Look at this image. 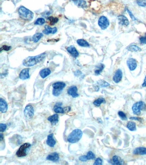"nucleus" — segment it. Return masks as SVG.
<instances>
[{
	"mask_svg": "<svg viewBox=\"0 0 146 165\" xmlns=\"http://www.w3.org/2000/svg\"><path fill=\"white\" fill-rule=\"evenodd\" d=\"M72 2L78 7L81 8L87 7V2L84 0H72Z\"/></svg>",
	"mask_w": 146,
	"mask_h": 165,
	"instance_id": "412c9836",
	"label": "nucleus"
},
{
	"mask_svg": "<svg viewBox=\"0 0 146 165\" xmlns=\"http://www.w3.org/2000/svg\"><path fill=\"white\" fill-rule=\"evenodd\" d=\"M118 114V115L120 117L121 120H127V118L126 114L124 112H123L120 111V112H119Z\"/></svg>",
	"mask_w": 146,
	"mask_h": 165,
	"instance_id": "c9c22d12",
	"label": "nucleus"
},
{
	"mask_svg": "<svg viewBox=\"0 0 146 165\" xmlns=\"http://www.w3.org/2000/svg\"><path fill=\"white\" fill-rule=\"evenodd\" d=\"M111 164L113 165H120L123 164V159L117 156H114L111 160Z\"/></svg>",
	"mask_w": 146,
	"mask_h": 165,
	"instance_id": "6ab92c4d",
	"label": "nucleus"
},
{
	"mask_svg": "<svg viewBox=\"0 0 146 165\" xmlns=\"http://www.w3.org/2000/svg\"><path fill=\"white\" fill-rule=\"evenodd\" d=\"M66 86L65 83L62 82H58L52 84L53 88L52 93L55 96H58L61 94L63 88Z\"/></svg>",
	"mask_w": 146,
	"mask_h": 165,
	"instance_id": "39448f33",
	"label": "nucleus"
},
{
	"mask_svg": "<svg viewBox=\"0 0 146 165\" xmlns=\"http://www.w3.org/2000/svg\"><path fill=\"white\" fill-rule=\"evenodd\" d=\"M29 68H24L21 72L19 78L22 80H26L30 78Z\"/></svg>",
	"mask_w": 146,
	"mask_h": 165,
	"instance_id": "9b49d317",
	"label": "nucleus"
},
{
	"mask_svg": "<svg viewBox=\"0 0 146 165\" xmlns=\"http://www.w3.org/2000/svg\"><path fill=\"white\" fill-rule=\"evenodd\" d=\"M3 139V136L2 133L0 134V140L1 141H2Z\"/></svg>",
	"mask_w": 146,
	"mask_h": 165,
	"instance_id": "49530a36",
	"label": "nucleus"
},
{
	"mask_svg": "<svg viewBox=\"0 0 146 165\" xmlns=\"http://www.w3.org/2000/svg\"><path fill=\"white\" fill-rule=\"evenodd\" d=\"M77 43L78 45L82 47H89L90 46L88 43L84 39H79L77 40Z\"/></svg>",
	"mask_w": 146,
	"mask_h": 165,
	"instance_id": "bb28decb",
	"label": "nucleus"
},
{
	"mask_svg": "<svg viewBox=\"0 0 146 165\" xmlns=\"http://www.w3.org/2000/svg\"><path fill=\"white\" fill-rule=\"evenodd\" d=\"M51 73V71L50 70L49 68H46L42 69L40 72V74L42 78H45L50 75Z\"/></svg>",
	"mask_w": 146,
	"mask_h": 165,
	"instance_id": "4be33fe9",
	"label": "nucleus"
},
{
	"mask_svg": "<svg viewBox=\"0 0 146 165\" xmlns=\"http://www.w3.org/2000/svg\"><path fill=\"white\" fill-rule=\"evenodd\" d=\"M127 64L129 68L131 71H134L137 67V62L135 59L133 58H129L127 61Z\"/></svg>",
	"mask_w": 146,
	"mask_h": 165,
	"instance_id": "9d476101",
	"label": "nucleus"
},
{
	"mask_svg": "<svg viewBox=\"0 0 146 165\" xmlns=\"http://www.w3.org/2000/svg\"><path fill=\"white\" fill-rule=\"evenodd\" d=\"M133 154L136 155H143L146 154V148L144 147H139L136 148L133 151Z\"/></svg>",
	"mask_w": 146,
	"mask_h": 165,
	"instance_id": "aec40b11",
	"label": "nucleus"
},
{
	"mask_svg": "<svg viewBox=\"0 0 146 165\" xmlns=\"http://www.w3.org/2000/svg\"><path fill=\"white\" fill-rule=\"evenodd\" d=\"M54 111L57 114H58V113L63 114V113H65L64 108H63L60 106H54Z\"/></svg>",
	"mask_w": 146,
	"mask_h": 165,
	"instance_id": "2f4dec72",
	"label": "nucleus"
},
{
	"mask_svg": "<svg viewBox=\"0 0 146 165\" xmlns=\"http://www.w3.org/2000/svg\"><path fill=\"white\" fill-rule=\"evenodd\" d=\"M86 156H87V159H88V160L93 159L95 158V154L91 151H89Z\"/></svg>",
	"mask_w": 146,
	"mask_h": 165,
	"instance_id": "72a5a7b5",
	"label": "nucleus"
},
{
	"mask_svg": "<svg viewBox=\"0 0 146 165\" xmlns=\"http://www.w3.org/2000/svg\"><path fill=\"white\" fill-rule=\"evenodd\" d=\"M48 20H49L50 24L51 25H54L55 24L57 23L59 21L58 18H57V17H54L53 16L48 17Z\"/></svg>",
	"mask_w": 146,
	"mask_h": 165,
	"instance_id": "7c9ffc66",
	"label": "nucleus"
},
{
	"mask_svg": "<svg viewBox=\"0 0 146 165\" xmlns=\"http://www.w3.org/2000/svg\"><path fill=\"white\" fill-rule=\"evenodd\" d=\"M46 159L53 162H57L59 159V156L57 152H53L49 154L46 157Z\"/></svg>",
	"mask_w": 146,
	"mask_h": 165,
	"instance_id": "a211bd4d",
	"label": "nucleus"
},
{
	"mask_svg": "<svg viewBox=\"0 0 146 165\" xmlns=\"http://www.w3.org/2000/svg\"><path fill=\"white\" fill-rule=\"evenodd\" d=\"M79 159L82 162H86L88 160L86 155L81 156L79 157Z\"/></svg>",
	"mask_w": 146,
	"mask_h": 165,
	"instance_id": "a19ab883",
	"label": "nucleus"
},
{
	"mask_svg": "<svg viewBox=\"0 0 146 165\" xmlns=\"http://www.w3.org/2000/svg\"><path fill=\"white\" fill-rule=\"evenodd\" d=\"M118 22L120 24L124 26H127L129 25V21L127 17L123 15H120L118 16Z\"/></svg>",
	"mask_w": 146,
	"mask_h": 165,
	"instance_id": "ddd939ff",
	"label": "nucleus"
},
{
	"mask_svg": "<svg viewBox=\"0 0 146 165\" xmlns=\"http://www.w3.org/2000/svg\"><path fill=\"white\" fill-rule=\"evenodd\" d=\"M127 12H128L129 14V15H130V17H131L132 20H133V21L136 20L137 19H136V17H135V16L133 15V14H132V13H131V12H130L129 10H128V9L127 10Z\"/></svg>",
	"mask_w": 146,
	"mask_h": 165,
	"instance_id": "79ce46f5",
	"label": "nucleus"
},
{
	"mask_svg": "<svg viewBox=\"0 0 146 165\" xmlns=\"http://www.w3.org/2000/svg\"><path fill=\"white\" fill-rule=\"evenodd\" d=\"M146 104L142 101H140L134 104L132 106V109L134 114L139 115L141 113V111L146 110Z\"/></svg>",
	"mask_w": 146,
	"mask_h": 165,
	"instance_id": "20e7f679",
	"label": "nucleus"
},
{
	"mask_svg": "<svg viewBox=\"0 0 146 165\" xmlns=\"http://www.w3.org/2000/svg\"><path fill=\"white\" fill-rule=\"evenodd\" d=\"M7 127V125L5 124H0V131L1 132H4L6 130Z\"/></svg>",
	"mask_w": 146,
	"mask_h": 165,
	"instance_id": "58836bf2",
	"label": "nucleus"
},
{
	"mask_svg": "<svg viewBox=\"0 0 146 165\" xmlns=\"http://www.w3.org/2000/svg\"><path fill=\"white\" fill-rule=\"evenodd\" d=\"M140 43L142 44H146V34L145 36L141 37L140 38Z\"/></svg>",
	"mask_w": 146,
	"mask_h": 165,
	"instance_id": "ea45409f",
	"label": "nucleus"
},
{
	"mask_svg": "<svg viewBox=\"0 0 146 165\" xmlns=\"http://www.w3.org/2000/svg\"><path fill=\"white\" fill-rule=\"evenodd\" d=\"M45 23V19L42 18H40L36 20L34 24L36 25H42Z\"/></svg>",
	"mask_w": 146,
	"mask_h": 165,
	"instance_id": "473e14b6",
	"label": "nucleus"
},
{
	"mask_svg": "<svg viewBox=\"0 0 146 165\" xmlns=\"http://www.w3.org/2000/svg\"><path fill=\"white\" fill-rule=\"evenodd\" d=\"M127 127L129 130L131 131H136V123L133 122V121L129 122L127 125Z\"/></svg>",
	"mask_w": 146,
	"mask_h": 165,
	"instance_id": "393cba45",
	"label": "nucleus"
},
{
	"mask_svg": "<svg viewBox=\"0 0 146 165\" xmlns=\"http://www.w3.org/2000/svg\"><path fill=\"white\" fill-rule=\"evenodd\" d=\"M96 70L95 71V74L96 75H99L102 72V70H103L105 68V65L102 64H100L98 65L96 67Z\"/></svg>",
	"mask_w": 146,
	"mask_h": 165,
	"instance_id": "a878e982",
	"label": "nucleus"
},
{
	"mask_svg": "<svg viewBox=\"0 0 146 165\" xmlns=\"http://www.w3.org/2000/svg\"><path fill=\"white\" fill-rule=\"evenodd\" d=\"M136 3L140 7H146V0H136Z\"/></svg>",
	"mask_w": 146,
	"mask_h": 165,
	"instance_id": "f704fd0d",
	"label": "nucleus"
},
{
	"mask_svg": "<svg viewBox=\"0 0 146 165\" xmlns=\"http://www.w3.org/2000/svg\"><path fill=\"white\" fill-rule=\"evenodd\" d=\"M102 160L100 158H98L95 160L94 162V165H102Z\"/></svg>",
	"mask_w": 146,
	"mask_h": 165,
	"instance_id": "e433bc0d",
	"label": "nucleus"
},
{
	"mask_svg": "<svg viewBox=\"0 0 146 165\" xmlns=\"http://www.w3.org/2000/svg\"><path fill=\"white\" fill-rule=\"evenodd\" d=\"M34 110L32 106L28 105L25 107L24 110V114L27 119L32 118L34 114Z\"/></svg>",
	"mask_w": 146,
	"mask_h": 165,
	"instance_id": "6e6552de",
	"label": "nucleus"
},
{
	"mask_svg": "<svg viewBox=\"0 0 146 165\" xmlns=\"http://www.w3.org/2000/svg\"><path fill=\"white\" fill-rule=\"evenodd\" d=\"M31 145L30 143H26L21 146L19 150L16 153L17 156L19 157H25L27 154V150L31 147Z\"/></svg>",
	"mask_w": 146,
	"mask_h": 165,
	"instance_id": "423d86ee",
	"label": "nucleus"
},
{
	"mask_svg": "<svg viewBox=\"0 0 146 165\" xmlns=\"http://www.w3.org/2000/svg\"><path fill=\"white\" fill-rule=\"evenodd\" d=\"M82 135L83 133L81 129H74L68 136L67 141L71 143H76L81 139Z\"/></svg>",
	"mask_w": 146,
	"mask_h": 165,
	"instance_id": "7ed1b4c3",
	"label": "nucleus"
},
{
	"mask_svg": "<svg viewBox=\"0 0 146 165\" xmlns=\"http://www.w3.org/2000/svg\"><path fill=\"white\" fill-rule=\"evenodd\" d=\"M77 92L78 88L76 86H71L67 90L68 94L73 98H76L79 96V94Z\"/></svg>",
	"mask_w": 146,
	"mask_h": 165,
	"instance_id": "1a4fd4ad",
	"label": "nucleus"
},
{
	"mask_svg": "<svg viewBox=\"0 0 146 165\" xmlns=\"http://www.w3.org/2000/svg\"><path fill=\"white\" fill-rule=\"evenodd\" d=\"M122 75H123V74H122V71L120 69H118L116 71L115 75L113 77V81L115 83H119L122 80Z\"/></svg>",
	"mask_w": 146,
	"mask_h": 165,
	"instance_id": "f8f14e48",
	"label": "nucleus"
},
{
	"mask_svg": "<svg viewBox=\"0 0 146 165\" xmlns=\"http://www.w3.org/2000/svg\"><path fill=\"white\" fill-rule=\"evenodd\" d=\"M82 73L79 70H77L74 72V75L77 77L80 76L81 75H82Z\"/></svg>",
	"mask_w": 146,
	"mask_h": 165,
	"instance_id": "37998d69",
	"label": "nucleus"
},
{
	"mask_svg": "<svg viewBox=\"0 0 146 165\" xmlns=\"http://www.w3.org/2000/svg\"><path fill=\"white\" fill-rule=\"evenodd\" d=\"M58 114H54L53 115L49 117L48 120L50 121L52 125H55L58 122Z\"/></svg>",
	"mask_w": 146,
	"mask_h": 165,
	"instance_id": "5701e85b",
	"label": "nucleus"
},
{
	"mask_svg": "<svg viewBox=\"0 0 146 165\" xmlns=\"http://www.w3.org/2000/svg\"><path fill=\"white\" fill-rule=\"evenodd\" d=\"M53 133L50 134L47 137V139L46 140V144L49 146L50 147H54L55 144H56V141L53 138Z\"/></svg>",
	"mask_w": 146,
	"mask_h": 165,
	"instance_id": "f3484780",
	"label": "nucleus"
},
{
	"mask_svg": "<svg viewBox=\"0 0 146 165\" xmlns=\"http://www.w3.org/2000/svg\"><path fill=\"white\" fill-rule=\"evenodd\" d=\"M11 49V46H8L7 45H4L1 48V52L2 50L6 51H10Z\"/></svg>",
	"mask_w": 146,
	"mask_h": 165,
	"instance_id": "4c0bfd02",
	"label": "nucleus"
},
{
	"mask_svg": "<svg viewBox=\"0 0 146 165\" xmlns=\"http://www.w3.org/2000/svg\"><path fill=\"white\" fill-rule=\"evenodd\" d=\"M98 25L102 29L105 30L108 27L109 22L107 17L105 16H102L99 20Z\"/></svg>",
	"mask_w": 146,
	"mask_h": 165,
	"instance_id": "0eeeda50",
	"label": "nucleus"
},
{
	"mask_svg": "<svg viewBox=\"0 0 146 165\" xmlns=\"http://www.w3.org/2000/svg\"><path fill=\"white\" fill-rule=\"evenodd\" d=\"M106 103V101H105V99L104 98H98L97 100L94 101L93 102V104L94 105L96 106L99 107L101 105V104L102 103Z\"/></svg>",
	"mask_w": 146,
	"mask_h": 165,
	"instance_id": "c756f323",
	"label": "nucleus"
},
{
	"mask_svg": "<svg viewBox=\"0 0 146 165\" xmlns=\"http://www.w3.org/2000/svg\"><path fill=\"white\" fill-rule=\"evenodd\" d=\"M142 86L143 87H146V76L145 77V80H144V83L142 84Z\"/></svg>",
	"mask_w": 146,
	"mask_h": 165,
	"instance_id": "a18cd8bd",
	"label": "nucleus"
},
{
	"mask_svg": "<svg viewBox=\"0 0 146 165\" xmlns=\"http://www.w3.org/2000/svg\"><path fill=\"white\" fill-rule=\"evenodd\" d=\"M8 105L7 102L3 99L0 98V111L1 112L6 113L8 111Z\"/></svg>",
	"mask_w": 146,
	"mask_h": 165,
	"instance_id": "4468645a",
	"label": "nucleus"
},
{
	"mask_svg": "<svg viewBox=\"0 0 146 165\" xmlns=\"http://www.w3.org/2000/svg\"><path fill=\"white\" fill-rule=\"evenodd\" d=\"M18 13L21 18L24 20H31L34 16V14L32 12L23 6L19 8Z\"/></svg>",
	"mask_w": 146,
	"mask_h": 165,
	"instance_id": "f03ea898",
	"label": "nucleus"
},
{
	"mask_svg": "<svg viewBox=\"0 0 146 165\" xmlns=\"http://www.w3.org/2000/svg\"><path fill=\"white\" fill-rule=\"evenodd\" d=\"M45 53H42L35 56H29L24 60L23 64L26 67H31L42 61L46 57Z\"/></svg>",
	"mask_w": 146,
	"mask_h": 165,
	"instance_id": "f257e3e1",
	"label": "nucleus"
},
{
	"mask_svg": "<svg viewBox=\"0 0 146 165\" xmlns=\"http://www.w3.org/2000/svg\"><path fill=\"white\" fill-rule=\"evenodd\" d=\"M43 34L41 33H38L35 34L32 37V40L35 43H37L39 41V40L43 37Z\"/></svg>",
	"mask_w": 146,
	"mask_h": 165,
	"instance_id": "c85d7f7f",
	"label": "nucleus"
},
{
	"mask_svg": "<svg viewBox=\"0 0 146 165\" xmlns=\"http://www.w3.org/2000/svg\"><path fill=\"white\" fill-rule=\"evenodd\" d=\"M67 50L74 58H77L79 55V52L73 46H69L67 48Z\"/></svg>",
	"mask_w": 146,
	"mask_h": 165,
	"instance_id": "dca6fc26",
	"label": "nucleus"
},
{
	"mask_svg": "<svg viewBox=\"0 0 146 165\" xmlns=\"http://www.w3.org/2000/svg\"><path fill=\"white\" fill-rule=\"evenodd\" d=\"M98 86H97V91H98L100 87H107L110 85L107 82L104 81V80H100L98 81L97 82Z\"/></svg>",
	"mask_w": 146,
	"mask_h": 165,
	"instance_id": "b1692460",
	"label": "nucleus"
},
{
	"mask_svg": "<svg viewBox=\"0 0 146 165\" xmlns=\"http://www.w3.org/2000/svg\"><path fill=\"white\" fill-rule=\"evenodd\" d=\"M130 120H138V121H140V122H141L142 121V119H141L140 117H131L130 118Z\"/></svg>",
	"mask_w": 146,
	"mask_h": 165,
	"instance_id": "c03bdc74",
	"label": "nucleus"
},
{
	"mask_svg": "<svg viewBox=\"0 0 146 165\" xmlns=\"http://www.w3.org/2000/svg\"><path fill=\"white\" fill-rule=\"evenodd\" d=\"M127 50L131 52H140L141 51V48L136 45H131L127 48Z\"/></svg>",
	"mask_w": 146,
	"mask_h": 165,
	"instance_id": "cd10ccee",
	"label": "nucleus"
},
{
	"mask_svg": "<svg viewBox=\"0 0 146 165\" xmlns=\"http://www.w3.org/2000/svg\"><path fill=\"white\" fill-rule=\"evenodd\" d=\"M45 30H43L42 32L44 34H46V35H48L50 34H54L57 32V29L56 27L51 28L48 25H45Z\"/></svg>",
	"mask_w": 146,
	"mask_h": 165,
	"instance_id": "2eb2a0df",
	"label": "nucleus"
}]
</instances>
